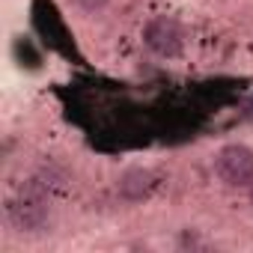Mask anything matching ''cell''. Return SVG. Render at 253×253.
<instances>
[{
    "label": "cell",
    "instance_id": "cell-5",
    "mask_svg": "<svg viewBox=\"0 0 253 253\" xmlns=\"http://www.w3.org/2000/svg\"><path fill=\"white\" fill-rule=\"evenodd\" d=\"M72 3H75L78 9H84V12H98V9L107 6V0H72Z\"/></svg>",
    "mask_w": 253,
    "mask_h": 253
},
{
    "label": "cell",
    "instance_id": "cell-6",
    "mask_svg": "<svg viewBox=\"0 0 253 253\" xmlns=\"http://www.w3.org/2000/svg\"><path fill=\"white\" fill-rule=\"evenodd\" d=\"M250 203H253V185H250Z\"/></svg>",
    "mask_w": 253,
    "mask_h": 253
},
{
    "label": "cell",
    "instance_id": "cell-1",
    "mask_svg": "<svg viewBox=\"0 0 253 253\" xmlns=\"http://www.w3.org/2000/svg\"><path fill=\"white\" fill-rule=\"evenodd\" d=\"M6 217H9L12 229H18V232H39V229H45L48 217H51L48 185L42 179H27L21 185V191L9 200Z\"/></svg>",
    "mask_w": 253,
    "mask_h": 253
},
{
    "label": "cell",
    "instance_id": "cell-3",
    "mask_svg": "<svg viewBox=\"0 0 253 253\" xmlns=\"http://www.w3.org/2000/svg\"><path fill=\"white\" fill-rule=\"evenodd\" d=\"M143 42L152 54L158 57H179L182 48H185V30L176 18H167V15H158L146 24L143 30Z\"/></svg>",
    "mask_w": 253,
    "mask_h": 253
},
{
    "label": "cell",
    "instance_id": "cell-2",
    "mask_svg": "<svg viewBox=\"0 0 253 253\" xmlns=\"http://www.w3.org/2000/svg\"><path fill=\"white\" fill-rule=\"evenodd\" d=\"M214 173L229 188H250L253 185V149L244 143H229L214 155Z\"/></svg>",
    "mask_w": 253,
    "mask_h": 253
},
{
    "label": "cell",
    "instance_id": "cell-4",
    "mask_svg": "<svg viewBox=\"0 0 253 253\" xmlns=\"http://www.w3.org/2000/svg\"><path fill=\"white\" fill-rule=\"evenodd\" d=\"M152 191H155V176L149 170H143V167L125 170L122 179H119V194L128 203H140V200L152 197Z\"/></svg>",
    "mask_w": 253,
    "mask_h": 253
}]
</instances>
